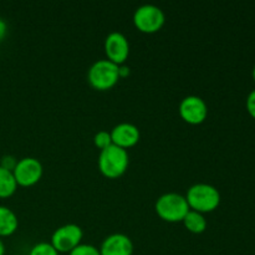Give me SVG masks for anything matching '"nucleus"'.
Masks as SVG:
<instances>
[{"mask_svg": "<svg viewBox=\"0 0 255 255\" xmlns=\"http://www.w3.org/2000/svg\"><path fill=\"white\" fill-rule=\"evenodd\" d=\"M187 203L189 209L199 213H209L221 204V193L214 186L208 183H196L187 191Z\"/></svg>", "mask_w": 255, "mask_h": 255, "instance_id": "nucleus-1", "label": "nucleus"}, {"mask_svg": "<svg viewBox=\"0 0 255 255\" xmlns=\"http://www.w3.org/2000/svg\"><path fill=\"white\" fill-rule=\"evenodd\" d=\"M97 163H99V169L105 177L119 178L127 171L129 157L127 149L111 144L100 152Z\"/></svg>", "mask_w": 255, "mask_h": 255, "instance_id": "nucleus-2", "label": "nucleus"}, {"mask_svg": "<svg viewBox=\"0 0 255 255\" xmlns=\"http://www.w3.org/2000/svg\"><path fill=\"white\" fill-rule=\"evenodd\" d=\"M154 209L159 218L171 223L182 222L186 214L191 211L186 197L174 192L162 194L157 199Z\"/></svg>", "mask_w": 255, "mask_h": 255, "instance_id": "nucleus-3", "label": "nucleus"}, {"mask_svg": "<svg viewBox=\"0 0 255 255\" xmlns=\"http://www.w3.org/2000/svg\"><path fill=\"white\" fill-rule=\"evenodd\" d=\"M87 79L94 89L101 91L112 89L120 80L119 65L107 59L97 60L89 69Z\"/></svg>", "mask_w": 255, "mask_h": 255, "instance_id": "nucleus-4", "label": "nucleus"}, {"mask_svg": "<svg viewBox=\"0 0 255 255\" xmlns=\"http://www.w3.org/2000/svg\"><path fill=\"white\" fill-rule=\"evenodd\" d=\"M166 21L163 10L153 4H144L137 7L133 14V24L139 31L153 34L162 29Z\"/></svg>", "mask_w": 255, "mask_h": 255, "instance_id": "nucleus-5", "label": "nucleus"}, {"mask_svg": "<svg viewBox=\"0 0 255 255\" xmlns=\"http://www.w3.org/2000/svg\"><path fill=\"white\" fill-rule=\"evenodd\" d=\"M84 232L77 224L69 223L59 227L51 236V244L59 253H70L81 244Z\"/></svg>", "mask_w": 255, "mask_h": 255, "instance_id": "nucleus-6", "label": "nucleus"}, {"mask_svg": "<svg viewBox=\"0 0 255 255\" xmlns=\"http://www.w3.org/2000/svg\"><path fill=\"white\" fill-rule=\"evenodd\" d=\"M42 172L44 168L39 159L34 157H24L17 161L12 173L16 179L17 186L31 187L41 179Z\"/></svg>", "mask_w": 255, "mask_h": 255, "instance_id": "nucleus-7", "label": "nucleus"}, {"mask_svg": "<svg viewBox=\"0 0 255 255\" xmlns=\"http://www.w3.org/2000/svg\"><path fill=\"white\" fill-rule=\"evenodd\" d=\"M179 115L189 125H199L208 116V106L202 97L191 95L179 104Z\"/></svg>", "mask_w": 255, "mask_h": 255, "instance_id": "nucleus-8", "label": "nucleus"}, {"mask_svg": "<svg viewBox=\"0 0 255 255\" xmlns=\"http://www.w3.org/2000/svg\"><path fill=\"white\" fill-rule=\"evenodd\" d=\"M105 52L107 60L116 65L125 64L129 55V42L122 32L114 31L105 39Z\"/></svg>", "mask_w": 255, "mask_h": 255, "instance_id": "nucleus-9", "label": "nucleus"}, {"mask_svg": "<svg viewBox=\"0 0 255 255\" xmlns=\"http://www.w3.org/2000/svg\"><path fill=\"white\" fill-rule=\"evenodd\" d=\"M101 255H132L133 243L131 238L124 233H114L106 237L100 247Z\"/></svg>", "mask_w": 255, "mask_h": 255, "instance_id": "nucleus-10", "label": "nucleus"}, {"mask_svg": "<svg viewBox=\"0 0 255 255\" xmlns=\"http://www.w3.org/2000/svg\"><path fill=\"white\" fill-rule=\"evenodd\" d=\"M110 133H111L112 144L121 147L124 149L133 147L134 144L138 143L139 137H141L138 127L134 126L133 124H128V122L119 124L112 128Z\"/></svg>", "mask_w": 255, "mask_h": 255, "instance_id": "nucleus-11", "label": "nucleus"}, {"mask_svg": "<svg viewBox=\"0 0 255 255\" xmlns=\"http://www.w3.org/2000/svg\"><path fill=\"white\" fill-rule=\"evenodd\" d=\"M19 221L14 212L5 206H0V237H9L15 233Z\"/></svg>", "mask_w": 255, "mask_h": 255, "instance_id": "nucleus-12", "label": "nucleus"}, {"mask_svg": "<svg viewBox=\"0 0 255 255\" xmlns=\"http://www.w3.org/2000/svg\"><path fill=\"white\" fill-rule=\"evenodd\" d=\"M182 222H183L187 231H189L191 233L201 234L207 229V219L204 218L203 214L199 213V212L192 211V209L186 214Z\"/></svg>", "mask_w": 255, "mask_h": 255, "instance_id": "nucleus-13", "label": "nucleus"}, {"mask_svg": "<svg viewBox=\"0 0 255 255\" xmlns=\"http://www.w3.org/2000/svg\"><path fill=\"white\" fill-rule=\"evenodd\" d=\"M17 188L14 173L9 169L0 167V198H7L12 196Z\"/></svg>", "mask_w": 255, "mask_h": 255, "instance_id": "nucleus-14", "label": "nucleus"}, {"mask_svg": "<svg viewBox=\"0 0 255 255\" xmlns=\"http://www.w3.org/2000/svg\"><path fill=\"white\" fill-rule=\"evenodd\" d=\"M29 255H60V253L52 247L51 243L41 242V243L35 244V246L30 249Z\"/></svg>", "mask_w": 255, "mask_h": 255, "instance_id": "nucleus-15", "label": "nucleus"}, {"mask_svg": "<svg viewBox=\"0 0 255 255\" xmlns=\"http://www.w3.org/2000/svg\"><path fill=\"white\" fill-rule=\"evenodd\" d=\"M94 143L97 148L102 149L107 148L109 146L112 144V138H111V133L107 131H99L94 137Z\"/></svg>", "mask_w": 255, "mask_h": 255, "instance_id": "nucleus-16", "label": "nucleus"}, {"mask_svg": "<svg viewBox=\"0 0 255 255\" xmlns=\"http://www.w3.org/2000/svg\"><path fill=\"white\" fill-rule=\"evenodd\" d=\"M69 255H101L100 249L92 244H79L75 249L70 252Z\"/></svg>", "mask_w": 255, "mask_h": 255, "instance_id": "nucleus-17", "label": "nucleus"}, {"mask_svg": "<svg viewBox=\"0 0 255 255\" xmlns=\"http://www.w3.org/2000/svg\"><path fill=\"white\" fill-rule=\"evenodd\" d=\"M17 163V159L15 158L14 156H11V154H5V156H2L1 158V162H0V167H2V168L5 169H9V171H14L15 166H16Z\"/></svg>", "mask_w": 255, "mask_h": 255, "instance_id": "nucleus-18", "label": "nucleus"}, {"mask_svg": "<svg viewBox=\"0 0 255 255\" xmlns=\"http://www.w3.org/2000/svg\"><path fill=\"white\" fill-rule=\"evenodd\" d=\"M247 111L253 119H255V90H253L247 97Z\"/></svg>", "mask_w": 255, "mask_h": 255, "instance_id": "nucleus-19", "label": "nucleus"}, {"mask_svg": "<svg viewBox=\"0 0 255 255\" xmlns=\"http://www.w3.org/2000/svg\"><path fill=\"white\" fill-rule=\"evenodd\" d=\"M7 32V24L2 17H0V41L5 37Z\"/></svg>", "mask_w": 255, "mask_h": 255, "instance_id": "nucleus-20", "label": "nucleus"}, {"mask_svg": "<svg viewBox=\"0 0 255 255\" xmlns=\"http://www.w3.org/2000/svg\"><path fill=\"white\" fill-rule=\"evenodd\" d=\"M129 72H131V70H129V67L127 66V65H125V64L119 65L120 79H121V77H127L129 75Z\"/></svg>", "mask_w": 255, "mask_h": 255, "instance_id": "nucleus-21", "label": "nucleus"}, {"mask_svg": "<svg viewBox=\"0 0 255 255\" xmlns=\"http://www.w3.org/2000/svg\"><path fill=\"white\" fill-rule=\"evenodd\" d=\"M5 254V246L2 243L1 238H0V255H4Z\"/></svg>", "mask_w": 255, "mask_h": 255, "instance_id": "nucleus-22", "label": "nucleus"}, {"mask_svg": "<svg viewBox=\"0 0 255 255\" xmlns=\"http://www.w3.org/2000/svg\"><path fill=\"white\" fill-rule=\"evenodd\" d=\"M253 79H254V81H255V66H254V69H253Z\"/></svg>", "mask_w": 255, "mask_h": 255, "instance_id": "nucleus-23", "label": "nucleus"}]
</instances>
